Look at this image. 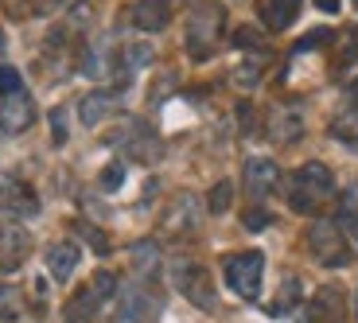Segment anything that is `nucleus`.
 <instances>
[{
  "label": "nucleus",
  "mask_w": 358,
  "mask_h": 323,
  "mask_svg": "<svg viewBox=\"0 0 358 323\" xmlns=\"http://www.w3.org/2000/svg\"><path fill=\"white\" fill-rule=\"evenodd\" d=\"M335 195V175L327 164L320 160H308L292 171V183H288V207L296 215H315L323 199Z\"/></svg>",
  "instance_id": "f257e3e1"
},
{
  "label": "nucleus",
  "mask_w": 358,
  "mask_h": 323,
  "mask_svg": "<svg viewBox=\"0 0 358 323\" xmlns=\"http://www.w3.org/2000/svg\"><path fill=\"white\" fill-rule=\"evenodd\" d=\"M171 273V285L187 296V304H195L199 312H218V292H215V280L210 273L199 265V261H187V257H176L168 265Z\"/></svg>",
  "instance_id": "f03ea898"
},
{
  "label": "nucleus",
  "mask_w": 358,
  "mask_h": 323,
  "mask_svg": "<svg viewBox=\"0 0 358 323\" xmlns=\"http://www.w3.org/2000/svg\"><path fill=\"white\" fill-rule=\"evenodd\" d=\"M222 24H226V12L222 4H215V0H206V4H199L195 12L187 16V51L191 59H210V51L218 47V39H222Z\"/></svg>",
  "instance_id": "7ed1b4c3"
},
{
  "label": "nucleus",
  "mask_w": 358,
  "mask_h": 323,
  "mask_svg": "<svg viewBox=\"0 0 358 323\" xmlns=\"http://www.w3.org/2000/svg\"><path fill=\"white\" fill-rule=\"evenodd\" d=\"M308 253H312L320 265H327V269L350 265V257H355L347 238H343V226L335 222V218H315V222L308 226Z\"/></svg>",
  "instance_id": "20e7f679"
},
{
  "label": "nucleus",
  "mask_w": 358,
  "mask_h": 323,
  "mask_svg": "<svg viewBox=\"0 0 358 323\" xmlns=\"http://www.w3.org/2000/svg\"><path fill=\"white\" fill-rule=\"evenodd\" d=\"M222 277L230 285V292H238L242 300L261 296V280H265V257L257 250L245 253H226L222 257Z\"/></svg>",
  "instance_id": "39448f33"
},
{
  "label": "nucleus",
  "mask_w": 358,
  "mask_h": 323,
  "mask_svg": "<svg viewBox=\"0 0 358 323\" xmlns=\"http://www.w3.org/2000/svg\"><path fill=\"white\" fill-rule=\"evenodd\" d=\"M109 144H125L129 156L141 160V164H156V160H160V136L144 125V121H125V125L109 136Z\"/></svg>",
  "instance_id": "423d86ee"
},
{
  "label": "nucleus",
  "mask_w": 358,
  "mask_h": 323,
  "mask_svg": "<svg viewBox=\"0 0 358 323\" xmlns=\"http://www.w3.org/2000/svg\"><path fill=\"white\" fill-rule=\"evenodd\" d=\"M195 226H199V199L191 195V191H179L168 203V210H164L160 230L168 234V238H183V234H191Z\"/></svg>",
  "instance_id": "0eeeda50"
},
{
  "label": "nucleus",
  "mask_w": 358,
  "mask_h": 323,
  "mask_svg": "<svg viewBox=\"0 0 358 323\" xmlns=\"http://www.w3.org/2000/svg\"><path fill=\"white\" fill-rule=\"evenodd\" d=\"M36 210H39L36 191L27 187L24 180L0 175V215H8V218H31Z\"/></svg>",
  "instance_id": "6e6552de"
},
{
  "label": "nucleus",
  "mask_w": 358,
  "mask_h": 323,
  "mask_svg": "<svg viewBox=\"0 0 358 323\" xmlns=\"http://www.w3.org/2000/svg\"><path fill=\"white\" fill-rule=\"evenodd\" d=\"M31 253V238L20 222H0V273H12Z\"/></svg>",
  "instance_id": "1a4fd4ad"
},
{
  "label": "nucleus",
  "mask_w": 358,
  "mask_h": 323,
  "mask_svg": "<svg viewBox=\"0 0 358 323\" xmlns=\"http://www.w3.org/2000/svg\"><path fill=\"white\" fill-rule=\"evenodd\" d=\"M31 121H36V101H31V94H12V98H0V133H24V129H31Z\"/></svg>",
  "instance_id": "9d476101"
},
{
  "label": "nucleus",
  "mask_w": 358,
  "mask_h": 323,
  "mask_svg": "<svg viewBox=\"0 0 358 323\" xmlns=\"http://www.w3.org/2000/svg\"><path fill=\"white\" fill-rule=\"evenodd\" d=\"M308 320H312V323H347V296H343V288L323 285L320 292L312 296Z\"/></svg>",
  "instance_id": "9b49d317"
},
{
  "label": "nucleus",
  "mask_w": 358,
  "mask_h": 323,
  "mask_svg": "<svg viewBox=\"0 0 358 323\" xmlns=\"http://www.w3.org/2000/svg\"><path fill=\"white\" fill-rule=\"evenodd\" d=\"M242 183H245V191H250V199H265V195L277 191L280 168L273 160H250V164H245V171H242Z\"/></svg>",
  "instance_id": "f8f14e48"
},
{
  "label": "nucleus",
  "mask_w": 358,
  "mask_h": 323,
  "mask_svg": "<svg viewBox=\"0 0 358 323\" xmlns=\"http://www.w3.org/2000/svg\"><path fill=\"white\" fill-rule=\"evenodd\" d=\"M117 101H121V90H90L86 98L78 101L82 125H86V129H98L101 121H106V117L117 109Z\"/></svg>",
  "instance_id": "ddd939ff"
},
{
  "label": "nucleus",
  "mask_w": 358,
  "mask_h": 323,
  "mask_svg": "<svg viewBox=\"0 0 358 323\" xmlns=\"http://www.w3.org/2000/svg\"><path fill=\"white\" fill-rule=\"evenodd\" d=\"M300 8H304V0H257V16L268 31L292 27L296 16H300Z\"/></svg>",
  "instance_id": "4468645a"
},
{
  "label": "nucleus",
  "mask_w": 358,
  "mask_h": 323,
  "mask_svg": "<svg viewBox=\"0 0 358 323\" xmlns=\"http://www.w3.org/2000/svg\"><path fill=\"white\" fill-rule=\"evenodd\" d=\"M121 315H125V320H133V323H152L156 315H160V300H156L152 292L136 280V285L125 292V312H121Z\"/></svg>",
  "instance_id": "2eb2a0df"
},
{
  "label": "nucleus",
  "mask_w": 358,
  "mask_h": 323,
  "mask_svg": "<svg viewBox=\"0 0 358 323\" xmlns=\"http://www.w3.org/2000/svg\"><path fill=\"white\" fill-rule=\"evenodd\" d=\"M78 261H82L78 242H55L51 250H47V269H51V277H55V280L74 277V269H78Z\"/></svg>",
  "instance_id": "dca6fc26"
},
{
  "label": "nucleus",
  "mask_w": 358,
  "mask_h": 323,
  "mask_svg": "<svg viewBox=\"0 0 358 323\" xmlns=\"http://www.w3.org/2000/svg\"><path fill=\"white\" fill-rule=\"evenodd\" d=\"M133 20L141 31H164L171 20V0H136Z\"/></svg>",
  "instance_id": "f3484780"
},
{
  "label": "nucleus",
  "mask_w": 358,
  "mask_h": 323,
  "mask_svg": "<svg viewBox=\"0 0 358 323\" xmlns=\"http://www.w3.org/2000/svg\"><path fill=\"white\" fill-rule=\"evenodd\" d=\"M98 308H101V300L90 292V285L86 288H78L71 300H66V308H63V323H90L94 315H98Z\"/></svg>",
  "instance_id": "a211bd4d"
},
{
  "label": "nucleus",
  "mask_w": 358,
  "mask_h": 323,
  "mask_svg": "<svg viewBox=\"0 0 358 323\" xmlns=\"http://www.w3.org/2000/svg\"><path fill=\"white\" fill-rule=\"evenodd\" d=\"M133 269H136V280H141V285H148V280L156 277V269H160V250H156V242H136L133 245Z\"/></svg>",
  "instance_id": "6ab92c4d"
},
{
  "label": "nucleus",
  "mask_w": 358,
  "mask_h": 323,
  "mask_svg": "<svg viewBox=\"0 0 358 323\" xmlns=\"http://www.w3.org/2000/svg\"><path fill=\"white\" fill-rule=\"evenodd\" d=\"M148 63H152V47H148V43H129L125 55H121V66H117V78L129 82L136 71H144Z\"/></svg>",
  "instance_id": "aec40b11"
},
{
  "label": "nucleus",
  "mask_w": 358,
  "mask_h": 323,
  "mask_svg": "<svg viewBox=\"0 0 358 323\" xmlns=\"http://www.w3.org/2000/svg\"><path fill=\"white\" fill-rule=\"evenodd\" d=\"M24 315V296H20V288L8 285V280H0V323H12Z\"/></svg>",
  "instance_id": "412c9836"
},
{
  "label": "nucleus",
  "mask_w": 358,
  "mask_h": 323,
  "mask_svg": "<svg viewBox=\"0 0 358 323\" xmlns=\"http://www.w3.org/2000/svg\"><path fill=\"white\" fill-rule=\"evenodd\" d=\"M292 308H300V280L285 277V285H280V292H277V300H273L268 312H273V315H288Z\"/></svg>",
  "instance_id": "4be33fe9"
},
{
  "label": "nucleus",
  "mask_w": 358,
  "mask_h": 323,
  "mask_svg": "<svg viewBox=\"0 0 358 323\" xmlns=\"http://www.w3.org/2000/svg\"><path fill=\"white\" fill-rule=\"evenodd\" d=\"M230 207H234V183L218 180L215 187H210V195H206V210H210V215H226Z\"/></svg>",
  "instance_id": "5701e85b"
},
{
  "label": "nucleus",
  "mask_w": 358,
  "mask_h": 323,
  "mask_svg": "<svg viewBox=\"0 0 358 323\" xmlns=\"http://www.w3.org/2000/svg\"><path fill=\"white\" fill-rule=\"evenodd\" d=\"M90 292L106 304L109 296L117 292V273H109V269H101V273H94V280H90Z\"/></svg>",
  "instance_id": "b1692460"
},
{
  "label": "nucleus",
  "mask_w": 358,
  "mask_h": 323,
  "mask_svg": "<svg viewBox=\"0 0 358 323\" xmlns=\"http://www.w3.org/2000/svg\"><path fill=\"white\" fill-rule=\"evenodd\" d=\"M121 183H125V164H121V160L106 164V168H101V175H98V187L101 191H117Z\"/></svg>",
  "instance_id": "393cba45"
},
{
  "label": "nucleus",
  "mask_w": 358,
  "mask_h": 323,
  "mask_svg": "<svg viewBox=\"0 0 358 323\" xmlns=\"http://www.w3.org/2000/svg\"><path fill=\"white\" fill-rule=\"evenodd\" d=\"M12 94H24V78H20L16 66H0V98H12Z\"/></svg>",
  "instance_id": "a878e982"
},
{
  "label": "nucleus",
  "mask_w": 358,
  "mask_h": 323,
  "mask_svg": "<svg viewBox=\"0 0 358 323\" xmlns=\"http://www.w3.org/2000/svg\"><path fill=\"white\" fill-rule=\"evenodd\" d=\"M300 133H304V125H300V117H296V113H292V117H280V121H277V129H273V136H277L280 144L296 141Z\"/></svg>",
  "instance_id": "bb28decb"
},
{
  "label": "nucleus",
  "mask_w": 358,
  "mask_h": 323,
  "mask_svg": "<svg viewBox=\"0 0 358 323\" xmlns=\"http://www.w3.org/2000/svg\"><path fill=\"white\" fill-rule=\"evenodd\" d=\"M78 234H82V238H86V242L94 245V250H98V253H109V250H113V245H109V238H106V234L98 230V226H90V222H78Z\"/></svg>",
  "instance_id": "cd10ccee"
},
{
  "label": "nucleus",
  "mask_w": 358,
  "mask_h": 323,
  "mask_svg": "<svg viewBox=\"0 0 358 323\" xmlns=\"http://www.w3.org/2000/svg\"><path fill=\"white\" fill-rule=\"evenodd\" d=\"M47 117H51V141H55V144H66V109L55 106Z\"/></svg>",
  "instance_id": "c85d7f7f"
},
{
  "label": "nucleus",
  "mask_w": 358,
  "mask_h": 323,
  "mask_svg": "<svg viewBox=\"0 0 358 323\" xmlns=\"http://www.w3.org/2000/svg\"><path fill=\"white\" fill-rule=\"evenodd\" d=\"M268 222H273V215H268L265 207H253V210H245V218H242V226H245V230H265Z\"/></svg>",
  "instance_id": "c756f323"
},
{
  "label": "nucleus",
  "mask_w": 358,
  "mask_h": 323,
  "mask_svg": "<svg viewBox=\"0 0 358 323\" xmlns=\"http://www.w3.org/2000/svg\"><path fill=\"white\" fill-rule=\"evenodd\" d=\"M320 43H331V31H327V27H320V31H312V36H304L300 43L292 47V51H296V55H304V51H312V47H320Z\"/></svg>",
  "instance_id": "7c9ffc66"
},
{
  "label": "nucleus",
  "mask_w": 358,
  "mask_h": 323,
  "mask_svg": "<svg viewBox=\"0 0 358 323\" xmlns=\"http://www.w3.org/2000/svg\"><path fill=\"white\" fill-rule=\"evenodd\" d=\"M257 78H261V59H253V63H245V66L234 71V82H242V86H253Z\"/></svg>",
  "instance_id": "2f4dec72"
},
{
  "label": "nucleus",
  "mask_w": 358,
  "mask_h": 323,
  "mask_svg": "<svg viewBox=\"0 0 358 323\" xmlns=\"http://www.w3.org/2000/svg\"><path fill=\"white\" fill-rule=\"evenodd\" d=\"M234 43H238V47H253V51H265L261 36H257V31H250V27H238V31H234Z\"/></svg>",
  "instance_id": "473e14b6"
},
{
  "label": "nucleus",
  "mask_w": 358,
  "mask_h": 323,
  "mask_svg": "<svg viewBox=\"0 0 358 323\" xmlns=\"http://www.w3.org/2000/svg\"><path fill=\"white\" fill-rule=\"evenodd\" d=\"M238 117H242V133H253V106H238Z\"/></svg>",
  "instance_id": "72a5a7b5"
},
{
  "label": "nucleus",
  "mask_w": 358,
  "mask_h": 323,
  "mask_svg": "<svg viewBox=\"0 0 358 323\" xmlns=\"http://www.w3.org/2000/svg\"><path fill=\"white\" fill-rule=\"evenodd\" d=\"M315 8H320V12H327V16H335V12L343 8V0H315Z\"/></svg>",
  "instance_id": "f704fd0d"
},
{
  "label": "nucleus",
  "mask_w": 358,
  "mask_h": 323,
  "mask_svg": "<svg viewBox=\"0 0 358 323\" xmlns=\"http://www.w3.org/2000/svg\"><path fill=\"white\" fill-rule=\"evenodd\" d=\"M347 106H350V109H355V113H358V78L350 82V90H347Z\"/></svg>",
  "instance_id": "c9c22d12"
},
{
  "label": "nucleus",
  "mask_w": 358,
  "mask_h": 323,
  "mask_svg": "<svg viewBox=\"0 0 358 323\" xmlns=\"http://www.w3.org/2000/svg\"><path fill=\"white\" fill-rule=\"evenodd\" d=\"M350 148H355V152H358V136H350Z\"/></svg>",
  "instance_id": "e433bc0d"
}]
</instances>
